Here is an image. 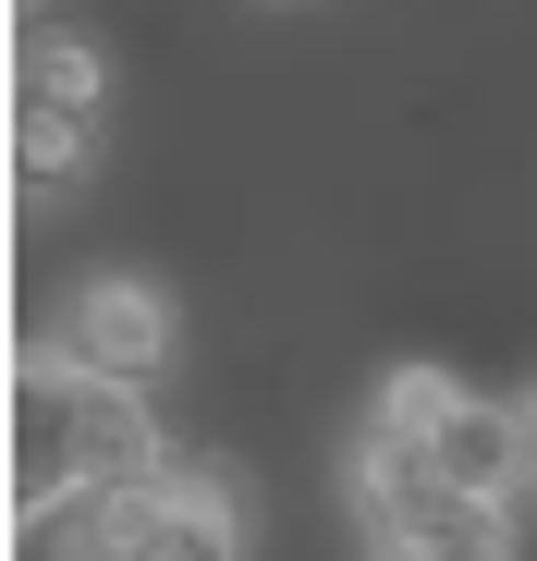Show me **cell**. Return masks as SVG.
Here are the masks:
<instances>
[{"label": "cell", "mask_w": 537, "mask_h": 561, "mask_svg": "<svg viewBox=\"0 0 537 561\" xmlns=\"http://www.w3.org/2000/svg\"><path fill=\"white\" fill-rule=\"evenodd\" d=\"M0 477H13V513H49L73 489L171 477V451L147 427V391H111V379H85L73 354L25 342L13 354V403H0Z\"/></svg>", "instance_id": "1"}, {"label": "cell", "mask_w": 537, "mask_h": 561, "mask_svg": "<svg viewBox=\"0 0 537 561\" xmlns=\"http://www.w3.org/2000/svg\"><path fill=\"white\" fill-rule=\"evenodd\" d=\"M379 427L415 439L427 477L453 489V501L513 513V501L537 489V415H525V403H489V391H465V379H439V366H403V379L379 391Z\"/></svg>", "instance_id": "2"}, {"label": "cell", "mask_w": 537, "mask_h": 561, "mask_svg": "<svg viewBox=\"0 0 537 561\" xmlns=\"http://www.w3.org/2000/svg\"><path fill=\"white\" fill-rule=\"evenodd\" d=\"M354 513H367L379 561H513V513L453 501L427 477V451L391 439V427H367V451H354Z\"/></svg>", "instance_id": "3"}, {"label": "cell", "mask_w": 537, "mask_h": 561, "mask_svg": "<svg viewBox=\"0 0 537 561\" xmlns=\"http://www.w3.org/2000/svg\"><path fill=\"white\" fill-rule=\"evenodd\" d=\"M171 342H184V318H171V294L147 268H85L61 330H49V354H73L85 379H111V391H147L171 366Z\"/></svg>", "instance_id": "4"}, {"label": "cell", "mask_w": 537, "mask_h": 561, "mask_svg": "<svg viewBox=\"0 0 537 561\" xmlns=\"http://www.w3.org/2000/svg\"><path fill=\"white\" fill-rule=\"evenodd\" d=\"M135 561H244V501L196 463L147 477V525H135Z\"/></svg>", "instance_id": "5"}, {"label": "cell", "mask_w": 537, "mask_h": 561, "mask_svg": "<svg viewBox=\"0 0 537 561\" xmlns=\"http://www.w3.org/2000/svg\"><path fill=\"white\" fill-rule=\"evenodd\" d=\"M147 489H73L49 513H13V561H135Z\"/></svg>", "instance_id": "6"}, {"label": "cell", "mask_w": 537, "mask_h": 561, "mask_svg": "<svg viewBox=\"0 0 537 561\" xmlns=\"http://www.w3.org/2000/svg\"><path fill=\"white\" fill-rule=\"evenodd\" d=\"M13 99H49V111H85V123H111V49L99 37H13Z\"/></svg>", "instance_id": "7"}, {"label": "cell", "mask_w": 537, "mask_h": 561, "mask_svg": "<svg viewBox=\"0 0 537 561\" xmlns=\"http://www.w3.org/2000/svg\"><path fill=\"white\" fill-rule=\"evenodd\" d=\"M85 147H99V123H85V111L13 99V183H37V196H61V183H85Z\"/></svg>", "instance_id": "8"}, {"label": "cell", "mask_w": 537, "mask_h": 561, "mask_svg": "<svg viewBox=\"0 0 537 561\" xmlns=\"http://www.w3.org/2000/svg\"><path fill=\"white\" fill-rule=\"evenodd\" d=\"M525 415H537V403H525Z\"/></svg>", "instance_id": "9"}]
</instances>
